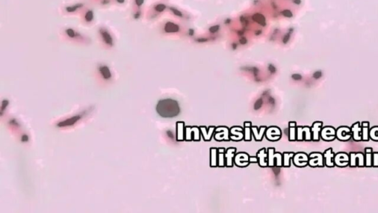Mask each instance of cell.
Listing matches in <instances>:
<instances>
[{
    "mask_svg": "<svg viewBox=\"0 0 378 213\" xmlns=\"http://www.w3.org/2000/svg\"><path fill=\"white\" fill-rule=\"evenodd\" d=\"M94 1H98V0H94Z\"/></svg>",
    "mask_w": 378,
    "mask_h": 213,
    "instance_id": "cell-37",
    "label": "cell"
},
{
    "mask_svg": "<svg viewBox=\"0 0 378 213\" xmlns=\"http://www.w3.org/2000/svg\"><path fill=\"white\" fill-rule=\"evenodd\" d=\"M309 162V156L306 154L300 152L294 157V163L298 167H305Z\"/></svg>",
    "mask_w": 378,
    "mask_h": 213,
    "instance_id": "cell-15",
    "label": "cell"
},
{
    "mask_svg": "<svg viewBox=\"0 0 378 213\" xmlns=\"http://www.w3.org/2000/svg\"><path fill=\"white\" fill-rule=\"evenodd\" d=\"M369 138L375 141H378V127H374L369 130Z\"/></svg>",
    "mask_w": 378,
    "mask_h": 213,
    "instance_id": "cell-21",
    "label": "cell"
},
{
    "mask_svg": "<svg viewBox=\"0 0 378 213\" xmlns=\"http://www.w3.org/2000/svg\"><path fill=\"white\" fill-rule=\"evenodd\" d=\"M297 139L298 141H312V133L311 129L308 127L297 128Z\"/></svg>",
    "mask_w": 378,
    "mask_h": 213,
    "instance_id": "cell-11",
    "label": "cell"
},
{
    "mask_svg": "<svg viewBox=\"0 0 378 213\" xmlns=\"http://www.w3.org/2000/svg\"><path fill=\"white\" fill-rule=\"evenodd\" d=\"M324 164L328 167H333L335 166V154L333 152L332 148H329L327 150L324 151Z\"/></svg>",
    "mask_w": 378,
    "mask_h": 213,
    "instance_id": "cell-12",
    "label": "cell"
},
{
    "mask_svg": "<svg viewBox=\"0 0 378 213\" xmlns=\"http://www.w3.org/2000/svg\"><path fill=\"white\" fill-rule=\"evenodd\" d=\"M80 16L81 19V22L84 24L90 25L94 22V10L92 8L85 7L80 13Z\"/></svg>",
    "mask_w": 378,
    "mask_h": 213,
    "instance_id": "cell-6",
    "label": "cell"
},
{
    "mask_svg": "<svg viewBox=\"0 0 378 213\" xmlns=\"http://www.w3.org/2000/svg\"><path fill=\"white\" fill-rule=\"evenodd\" d=\"M98 34L101 42L107 47H113L115 40L113 35L107 27L104 25L100 26L98 28Z\"/></svg>",
    "mask_w": 378,
    "mask_h": 213,
    "instance_id": "cell-3",
    "label": "cell"
},
{
    "mask_svg": "<svg viewBox=\"0 0 378 213\" xmlns=\"http://www.w3.org/2000/svg\"><path fill=\"white\" fill-rule=\"evenodd\" d=\"M170 10H172V13H173L174 14L176 15V16H182V13H181V12H179V10H177L175 9V8H170Z\"/></svg>",
    "mask_w": 378,
    "mask_h": 213,
    "instance_id": "cell-29",
    "label": "cell"
},
{
    "mask_svg": "<svg viewBox=\"0 0 378 213\" xmlns=\"http://www.w3.org/2000/svg\"><path fill=\"white\" fill-rule=\"evenodd\" d=\"M7 103H8V100H4V101H2V108H1V112H2H2H3V111H4V110H5V108H6V106L8 105V104H6V105H5V104H7Z\"/></svg>",
    "mask_w": 378,
    "mask_h": 213,
    "instance_id": "cell-32",
    "label": "cell"
},
{
    "mask_svg": "<svg viewBox=\"0 0 378 213\" xmlns=\"http://www.w3.org/2000/svg\"><path fill=\"white\" fill-rule=\"evenodd\" d=\"M219 28H220V26H219V25L213 26V27H211L210 28V31L211 33H214V32H216V31H218Z\"/></svg>",
    "mask_w": 378,
    "mask_h": 213,
    "instance_id": "cell-31",
    "label": "cell"
},
{
    "mask_svg": "<svg viewBox=\"0 0 378 213\" xmlns=\"http://www.w3.org/2000/svg\"><path fill=\"white\" fill-rule=\"evenodd\" d=\"M255 16H256L257 19H253L254 20L258 22L260 24H261V25H265V22H264V16H262L260 14H256L255 15Z\"/></svg>",
    "mask_w": 378,
    "mask_h": 213,
    "instance_id": "cell-27",
    "label": "cell"
},
{
    "mask_svg": "<svg viewBox=\"0 0 378 213\" xmlns=\"http://www.w3.org/2000/svg\"><path fill=\"white\" fill-rule=\"evenodd\" d=\"M157 113L163 118H172L179 113V107L176 101L172 99L160 100L156 108Z\"/></svg>",
    "mask_w": 378,
    "mask_h": 213,
    "instance_id": "cell-1",
    "label": "cell"
},
{
    "mask_svg": "<svg viewBox=\"0 0 378 213\" xmlns=\"http://www.w3.org/2000/svg\"><path fill=\"white\" fill-rule=\"evenodd\" d=\"M62 36L72 42H79V43H88L90 42V38L86 35L72 27H65L62 29Z\"/></svg>",
    "mask_w": 378,
    "mask_h": 213,
    "instance_id": "cell-2",
    "label": "cell"
},
{
    "mask_svg": "<svg viewBox=\"0 0 378 213\" xmlns=\"http://www.w3.org/2000/svg\"><path fill=\"white\" fill-rule=\"evenodd\" d=\"M81 119L80 115H77V116H74V117L70 118V119H68L65 121H63V122H59V123L57 124L58 127H66V126H70V125H73L75 124V122L79 121V119Z\"/></svg>",
    "mask_w": 378,
    "mask_h": 213,
    "instance_id": "cell-19",
    "label": "cell"
},
{
    "mask_svg": "<svg viewBox=\"0 0 378 213\" xmlns=\"http://www.w3.org/2000/svg\"><path fill=\"white\" fill-rule=\"evenodd\" d=\"M372 166L375 167H378V152H375V153H373V162H372Z\"/></svg>",
    "mask_w": 378,
    "mask_h": 213,
    "instance_id": "cell-28",
    "label": "cell"
},
{
    "mask_svg": "<svg viewBox=\"0 0 378 213\" xmlns=\"http://www.w3.org/2000/svg\"><path fill=\"white\" fill-rule=\"evenodd\" d=\"M165 8H166V6H165L164 4H161V3L157 4V5H155L154 7H153V9H154V10L155 11V13H161V12L165 10Z\"/></svg>",
    "mask_w": 378,
    "mask_h": 213,
    "instance_id": "cell-23",
    "label": "cell"
},
{
    "mask_svg": "<svg viewBox=\"0 0 378 213\" xmlns=\"http://www.w3.org/2000/svg\"><path fill=\"white\" fill-rule=\"evenodd\" d=\"M289 38H290V34H287V35H286V36L284 37V42H287V41L288 40Z\"/></svg>",
    "mask_w": 378,
    "mask_h": 213,
    "instance_id": "cell-35",
    "label": "cell"
},
{
    "mask_svg": "<svg viewBox=\"0 0 378 213\" xmlns=\"http://www.w3.org/2000/svg\"><path fill=\"white\" fill-rule=\"evenodd\" d=\"M349 166L351 167H365V156L362 152H351L349 154Z\"/></svg>",
    "mask_w": 378,
    "mask_h": 213,
    "instance_id": "cell-4",
    "label": "cell"
},
{
    "mask_svg": "<svg viewBox=\"0 0 378 213\" xmlns=\"http://www.w3.org/2000/svg\"><path fill=\"white\" fill-rule=\"evenodd\" d=\"M334 161H335V165L339 167H345L349 166V162H350L349 154L346 153V152H339L335 156Z\"/></svg>",
    "mask_w": 378,
    "mask_h": 213,
    "instance_id": "cell-10",
    "label": "cell"
},
{
    "mask_svg": "<svg viewBox=\"0 0 378 213\" xmlns=\"http://www.w3.org/2000/svg\"><path fill=\"white\" fill-rule=\"evenodd\" d=\"M283 14L284 16H287V17H292L293 16V13L290 10H284Z\"/></svg>",
    "mask_w": 378,
    "mask_h": 213,
    "instance_id": "cell-30",
    "label": "cell"
},
{
    "mask_svg": "<svg viewBox=\"0 0 378 213\" xmlns=\"http://www.w3.org/2000/svg\"><path fill=\"white\" fill-rule=\"evenodd\" d=\"M179 26L176 24H174L173 22H168L165 23V26H164V30H165V32L167 33H173V32H177L179 31Z\"/></svg>",
    "mask_w": 378,
    "mask_h": 213,
    "instance_id": "cell-20",
    "label": "cell"
},
{
    "mask_svg": "<svg viewBox=\"0 0 378 213\" xmlns=\"http://www.w3.org/2000/svg\"><path fill=\"white\" fill-rule=\"evenodd\" d=\"M145 0H134V8L135 10H141V8L144 5Z\"/></svg>",
    "mask_w": 378,
    "mask_h": 213,
    "instance_id": "cell-24",
    "label": "cell"
},
{
    "mask_svg": "<svg viewBox=\"0 0 378 213\" xmlns=\"http://www.w3.org/2000/svg\"><path fill=\"white\" fill-rule=\"evenodd\" d=\"M290 141H294L295 140V136H296V129H295V127H296V124L295 122H290Z\"/></svg>",
    "mask_w": 378,
    "mask_h": 213,
    "instance_id": "cell-22",
    "label": "cell"
},
{
    "mask_svg": "<svg viewBox=\"0 0 378 213\" xmlns=\"http://www.w3.org/2000/svg\"><path fill=\"white\" fill-rule=\"evenodd\" d=\"M352 132V138L355 141H362V127L359 122L353 124L351 127Z\"/></svg>",
    "mask_w": 378,
    "mask_h": 213,
    "instance_id": "cell-14",
    "label": "cell"
},
{
    "mask_svg": "<svg viewBox=\"0 0 378 213\" xmlns=\"http://www.w3.org/2000/svg\"><path fill=\"white\" fill-rule=\"evenodd\" d=\"M114 2L119 4V5H123V4H124L126 2V0H114Z\"/></svg>",
    "mask_w": 378,
    "mask_h": 213,
    "instance_id": "cell-33",
    "label": "cell"
},
{
    "mask_svg": "<svg viewBox=\"0 0 378 213\" xmlns=\"http://www.w3.org/2000/svg\"><path fill=\"white\" fill-rule=\"evenodd\" d=\"M320 137L326 141H334L336 138V130L331 126L323 127L320 131Z\"/></svg>",
    "mask_w": 378,
    "mask_h": 213,
    "instance_id": "cell-9",
    "label": "cell"
},
{
    "mask_svg": "<svg viewBox=\"0 0 378 213\" xmlns=\"http://www.w3.org/2000/svg\"><path fill=\"white\" fill-rule=\"evenodd\" d=\"M308 164L313 167H324V159L323 154L320 152H313L309 156V162Z\"/></svg>",
    "mask_w": 378,
    "mask_h": 213,
    "instance_id": "cell-7",
    "label": "cell"
},
{
    "mask_svg": "<svg viewBox=\"0 0 378 213\" xmlns=\"http://www.w3.org/2000/svg\"><path fill=\"white\" fill-rule=\"evenodd\" d=\"M22 141H28V136H27V135H23L22 138Z\"/></svg>",
    "mask_w": 378,
    "mask_h": 213,
    "instance_id": "cell-34",
    "label": "cell"
},
{
    "mask_svg": "<svg viewBox=\"0 0 378 213\" xmlns=\"http://www.w3.org/2000/svg\"><path fill=\"white\" fill-rule=\"evenodd\" d=\"M362 127V141H368L369 140V122H363L361 123Z\"/></svg>",
    "mask_w": 378,
    "mask_h": 213,
    "instance_id": "cell-18",
    "label": "cell"
},
{
    "mask_svg": "<svg viewBox=\"0 0 378 213\" xmlns=\"http://www.w3.org/2000/svg\"><path fill=\"white\" fill-rule=\"evenodd\" d=\"M98 71L99 72L100 75L104 80H110L112 77V72H111L109 67L106 64H100L98 67Z\"/></svg>",
    "mask_w": 378,
    "mask_h": 213,
    "instance_id": "cell-16",
    "label": "cell"
},
{
    "mask_svg": "<svg viewBox=\"0 0 378 213\" xmlns=\"http://www.w3.org/2000/svg\"><path fill=\"white\" fill-rule=\"evenodd\" d=\"M352 137L351 128L343 126L338 127L336 130V138L342 141H347Z\"/></svg>",
    "mask_w": 378,
    "mask_h": 213,
    "instance_id": "cell-8",
    "label": "cell"
},
{
    "mask_svg": "<svg viewBox=\"0 0 378 213\" xmlns=\"http://www.w3.org/2000/svg\"><path fill=\"white\" fill-rule=\"evenodd\" d=\"M323 128V122H316L311 127V133H312V138L313 141H318L320 137V131Z\"/></svg>",
    "mask_w": 378,
    "mask_h": 213,
    "instance_id": "cell-13",
    "label": "cell"
},
{
    "mask_svg": "<svg viewBox=\"0 0 378 213\" xmlns=\"http://www.w3.org/2000/svg\"><path fill=\"white\" fill-rule=\"evenodd\" d=\"M294 2H295V4H300L301 3V1H300V0H294Z\"/></svg>",
    "mask_w": 378,
    "mask_h": 213,
    "instance_id": "cell-36",
    "label": "cell"
},
{
    "mask_svg": "<svg viewBox=\"0 0 378 213\" xmlns=\"http://www.w3.org/2000/svg\"><path fill=\"white\" fill-rule=\"evenodd\" d=\"M98 4L101 6H108L110 5L112 2H114V0H98Z\"/></svg>",
    "mask_w": 378,
    "mask_h": 213,
    "instance_id": "cell-26",
    "label": "cell"
},
{
    "mask_svg": "<svg viewBox=\"0 0 378 213\" xmlns=\"http://www.w3.org/2000/svg\"><path fill=\"white\" fill-rule=\"evenodd\" d=\"M373 149L371 147H367L365 149V166L370 167L372 166L373 162Z\"/></svg>",
    "mask_w": 378,
    "mask_h": 213,
    "instance_id": "cell-17",
    "label": "cell"
},
{
    "mask_svg": "<svg viewBox=\"0 0 378 213\" xmlns=\"http://www.w3.org/2000/svg\"><path fill=\"white\" fill-rule=\"evenodd\" d=\"M85 7H86V4L84 2H76V3L71 4V5H65L63 8L62 11L65 14L74 15L78 13H80Z\"/></svg>",
    "mask_w": 378,
    "mask_h": 213,
    "instance_id": "cell-5",
    "label": "cell"
},
{
    "mask_svg": "<svg viewBox=\"0 0 378 213\" xmlns=\"http://www.w3.org/2000/svg\"><path fill=\"white\" fill-rule=\"evenodd\" d=\"M142 16V10H134L132 13V18L135 20H139Z\"/></svg>",
    "mask_w": 378,
    "mask_h": 213,
    "instance_id": "cell-25",
    "label": "cell"
}]
</instances>
